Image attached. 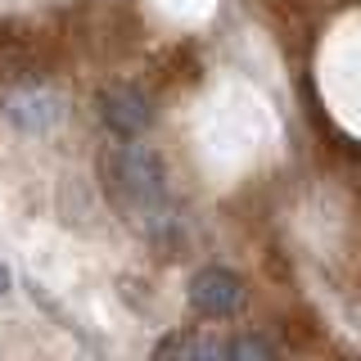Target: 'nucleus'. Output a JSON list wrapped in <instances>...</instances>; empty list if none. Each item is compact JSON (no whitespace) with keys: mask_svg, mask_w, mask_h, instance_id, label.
<instances>
[{"mask_svg":"<svg viewBox=\"0 0 361 361\" xmlns=\"http://www.w3.org/2000/svg\"><path fill=\"white\" fill-rule=\"evenodd\" d=\"M158 357H199V361H217L231 357V343L221 338H203V334H172L158 343Z\"/></svg>","mask_w":361,"mask_h":361,"instance_id":"4","label":"nucleus"},{"mask_svg":"<svg viewBox=\"0 0 361 361\" xmlns=\"http://www.w3.org/2000/svg\"><path fill=\"white\" fill-rule=\"evenodd\" d=\"M244 298H248V289L231 267H203V271L190 276V307L199 316H208V321L235 316L244 307Z\"/></svg>","mask_w":361,"mask_h":361,"instance_id":"2","label":"nucleus"},{"mask_svg":"<svg viewBox=\"0 0 361 361\" xmlns=\"http://www.w3.org/2000/svg\"><path fill=\"white\" fill-rule=\"evenodd\" d=\"M99 118L118 135H140L154 127V99L135 86H109L99 95Z\"/></svg>","mask_w":361,"mask_h":361,"instance_id":"3","label":"nucleus"},{"mask_svg":"<svg viewBox=\"0 0 361 361\" xmlns=\"http://www.w3.org/2000/svg\"><path fill=\"white\" fill-rule=\"evenodd\" d=\"M9 285H14V280H9V267L0 262V298H5V293H9Z\"/></svg>","mask_w":361,"mask_h":361,"instance_id":"6","label":"nucleus"},{"mask_svg":"<svg viewBox=\"0 0 361 361\" xmlns=\"http://www.w3.org/2000/svg\"><path fill=\"white\" fill-rule=\"evenodd\" d=\"M104 185L118 199L127 217L140 221H167L172 203H167V167L149 145H118L104 154Z\"/></svg>","mask_w":361,"mask_h":361,"instance_id":"1","label":"nucleus"},{"mask_svg":"<svg viewBox=\"0 0 361 361\" xmlns=\"http://www.w3.org/2000/svg\"><path fill=\"white\" fill-rule=\"evenodd\" d=\"M231 357H235V361H248V357H276V343H267L262 334H240V338H231Z\"/></svg>","mask_w":361,"mask_h":361,"instance_id":"5","label":"nucleus"}]
</instances>
